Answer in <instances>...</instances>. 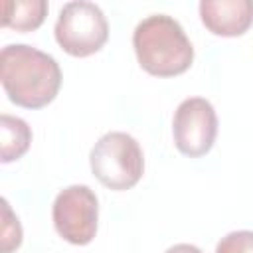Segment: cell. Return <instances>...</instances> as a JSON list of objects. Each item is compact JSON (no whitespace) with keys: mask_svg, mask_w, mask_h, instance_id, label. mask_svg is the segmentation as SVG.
I'll list each match as a JSON object with an SVG mask.
<instances>
[{"mask_svg":"<svg viewBox=\"0 0 253 253\" xmlns=\"http://www.w3.org/2000/svg\"><path fill=\"white\" fill-rule=\"evenodd\" d=\"M47 14L45 0H8L2 10V28H10L16 32H32L38 30Z\"/></svg>","mask_w":253,"mask_h":253,"instance_id":"ba28073f","label":"cell"},{"mask_svg":"<svg viewBox=\"0 0 253 253\" xmlns=\"http://www.w3.org/2000/svg\"><path fill=\"white\" fill-rule=\"evenodd\" d=\"M91 172L109 190L123 192L138 184L144 172L142 148L126 132L113 130L103 134L89 154Z\"/></svg>","mask_w":253,"mask_h":253,"instance_id":"3957f363","label":"cell"},{"mask_svg":"<svg viewBox=\"0 0 253 253\" xmlns=\"http://www.w3.org/2000/svg\"><path fill=\"white\" fill-rule=\"evenodd\" d=\"M0 81L14 105L42 109L59 93L61 69L49 53L26 43H12L0 53Z\"/></svg>","mask_w":253,"mask_h":253,"instance_id":"6da1fadb","label":"cell"},{"mask_svg":"<svg viewBox=\"0 0 253 253\" xmlns=\"http://www.w3.org/2000/svg\"><path fill=\"white\" fill-rule=\"evenodd\" d=\"M164 253H204V251L196 245H190V243H178V245L168 247Z\"/></svg>","mask_w":253,"mask_h":253,"instance_id":"7c38bea8","label":"cell"},{"mask_svg":"<svg viewBox=\"0 0 253 253\" xmlns=\"http://www.w3.org/2000/svg\"><path fill=\"white\" fill-rule=\"evenodd\" d=\"M215 253H253V231H231L219 239Z\"/></svg>","mask_w":253,"mask_h":253,"instance_id":"8fae6325","label":"cell"},{"mask_svg":"<svg viewBox=\"0 0 253 253\" xmlns=\"http://www.w3.org/2000/svg\"><path fill=\"white\" fill-rule=\"evenodd\" d=\"M0 241H2V253H12L14 249L20 247L22 243V225L18 217L12 213L10 204L2 200V231H0Z\"/></svg>","mask_w":253,"mask_h":253,"instance_id":"30bf717a","label":"cell"},{"mask_svg":"<svg viewBox=\"0 0 253 253\" xmlns=\"http://www.w3.org/2000/svg\"><path fill=\"white\" fill-rule=\"evenodd\" d=\"M55 231L73 245H87L97 233L99 202L95 192L85 184L63 188L53 200Z\"/></svg>","mask_w":253,"mask_h":253,"instance_id":"5b68a950","label":"cell"},{"mask_svg":"<svg viewBox=\"0 0 253 253\" xmlns=\"http://www.w3.org/2000/svg\"><path fill=\"white\" fill-rule=\"evenodd\" d=\"M132 47L140 67L154 77H174L190 69L194 47L182 26L166 14H152L138 22Z\"/></svg>","mask_w":253,"mask_h":253,"instance_id":"7a4b0ae2","label":"cell"},{"mask_svg":"<svg viewBox=\"0 0 253 253\" xmlns=\"http://www.w3.org/2000/svg\"><path fill=\"white\" fill-rule=\"evenodd\" d=\"M59 47L73 57L97 53L109 40V24L103 10L87 0L67 2L53 28Z\"/></svg>","mask_w":253,"mask_h":253,"instance_id":"277c9868","label":"cell"},{"mask_svg":"<svg viewBox=\"0 0 253 253\" xmlns=\"http://www.w3.org/2000/svg\"><path fill=\"white\" fill-rule=\"evenodd\" d=\"M174 144L190 158H200L211 150L217 136V115L213 105L204 97L184 99L172 121Z\"/></svg>","mask_w":253,"mask_h":253,"instance_id":"8992f818","label":"cell"},{"mask_svg":"<svg viewBox=\"0 0 253 253\" xmlns=\"http://www.w3.org/2000/svg\"><path fill=\"white\" fill-rule=\"evenodd\" d=\"M200 18L213 36L237 38L253 24V0H202Z\"/></svg>","mask_w":253,"mask_h":253,"instance_id":"52a82bcc","label":"cell"},{"mask_svg":"<svg viewBox=\"0 0 253 253\" xmlns=\"http://www.w3.org/2000/svg\"><path fill=\"white\" fill-rule=\"evenodd\" d=\"M32 142V130L26 121L2 115L0 117V162L8 164L18 158H22Z\"/></svg>","mask_w":253,"mask_h":253,"instance_id":"9c48e42d","label":"cell"}]
</instances>
